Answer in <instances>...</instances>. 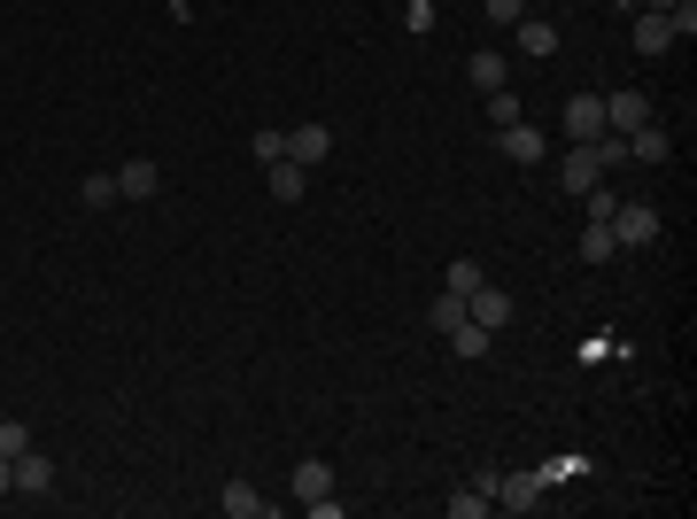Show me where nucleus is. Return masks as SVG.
Instances as JSON below:
<instances>
[{
    "label": "nucleus",
    "mask_w": 697,
    "mask_h": 519,
    "mask_svg": "<svg viewBox=\"0 0 697 519\" xmlns=\"http://www.w3.org/2000/svg\"><path fill=\"white\" fill-rule=\"evenodd\" d=\"M573 148H589V140H605V94H573L566 101V125H558Z\"/></svg>",
    "instance_id": "obj_1"
},
{
    "label": "nucleus",
    "mask_w": 697,
    "mask_h": 519,
    "mask_svg": "<svg viewBox=\"0 0 697 519\" xmlns=\"http://www.w3.org/2000/svg\"><path fill=\"white\" fill-rule=\"evenodd\" d=\"M636 125H651V94H644V86L605 94V133H636Z\"/></svg>",
    "instance_id": "obj_2"
},
{
    "label": "nucleus",
    "mask_w": 697,
    "mask_h": 519,
    "mask_svg": "<svg viewBox=\"0 0 697 519\" xmlns=\"http://www.w3.org/2000/svg\"><path fill=\"white\" fill-rule=\"evenodd\" d=\"M465 319H473V326H489V334H504V326H512V295H504L497 280H481V287L465 295Z\"/></svg>",
    "instance_id": "obj_3"
},
{
    "label": "nucleus",
    "mask_w": 697,
    "mask_h": 519,
    "mask_svg": "<svg viewBox=\"0 0 697 519\" xmlns=\"http://www.w3.org/2000/svg\"><path fill=\"white\" fill-rule=\"evenodd\" d=\"M497 148H504V164H520V172H534V164H542V156H550V140H542V125H504V133H497Z\"/></svg>",
    "instance_id": "obj_4"
},
{
    "label": "nucleus",
    "mask_w": 697,
    "mask_h": 519,
    "mask_svg": "<svg viewBox=\"0 0 697 519\" xmlns=\"http://www.w3.org/2000/svg\"><path fill=\"white\" fill-rule=\"evenodd\" d=\"M612 233H620L628 248H651V241H659V209H651V202H620V209H612Z\"/></svg>",
    "instance_id": "obj_5"
},
{
    "label": "nucleus",
    "mask_w": 697,
    "mask_h": 519,
    "mask_svg": "<svg viewBox=\"0 0 697 519\" xmlns=\"http://www.w3.org/2000/svg\"><path fill=\"white\" fill-rule=\"evenodd\" d=\"M287 156H295L303 172H318V164L334 156V125H295V133H287Z\"/></svg>",
    "instance_id": "obj_6"
},
{
    "label": "nucleus",
    "mask_w": 697,
    "mask_h": 519,
    "mask_svg": "<svg viewBox=\"0 0 697 519\" xmlns=\"http://www.w3.org/2000/svg\"><path fill=\"white\" fill-rule=\"evenodd\" d=\"M264 194H272V202H303V194H311V172H303L295 156H279V164H264Z\"/></svg>",
    "instance_id": "obj_7"
},
{
    "label": "nucleus",
    "mask_w": 697,
    "mask_h": 519,
    "mask_svg": "<svg viewBox=\"0 0 697 519\" xmlns=\"http://www.w3.org/2000/svg\"><path fill=\"white\" fill-rule=\"evenodd\" d=\"M558 186H566V194H589V186H605V164H597V148H573V156L558 164Z\"/></svg>",
    "instance_id": "obj_8"
},
{
    "label": "nucleus",
    "mask_w": 697,
    "mask_h": 519,
    "mask_svg": "<svg viewBox=\"0 0 697 519\" xmlns=\"http://www.w3.org/2000/svg\"><path fill=\"white\" fill-rule=\"evenodd\" d=\"M117 194H125V202H156V194H164V172H156L148 156H132V164L117 172Z\"/></svg>",
    "instance_id": "obj_9"
},
{
    "label": "nucleus",
    "mask_w": 697,
    "mask_h": 519,
    "mask_svg": "<svg viewBox=\"0 0 697 519\" xmlns=\"http://www.w3.org/2000/svg\"><path fill=\"white\" fill-rule=\"evenodd\" d=\"M636 55H675V23H667V8H644V16H636Z\"/></svg>",
    "instance_id": "obj_10"
},
{
    "label": "nucleus",
    "mask_w": 697,
    "mask_h": 519,
    "mask_svg": "<svg viewBox=\"0 0 697 519\" xmlns=\"http://www.w3.org/2000/svg\"><path fill=\"white\" fill-rule=\"evenodd\" d=\"M217 512H225V519H264L272 505L256 497V481H225V489H217Z\"/></svg>",
    "instance_id": "obj_11"
},
{
    "label": "nucleus",
    "mask_w": 697,
    "mask_h": 519,
    "mask_svg": "<svg viewBox=\"0 0 697 519\" xmlns=\"http://www.w3.org/2000/svg\"><path fill=\"white\" fill-rule=\"evenodd\" d=\"M620 140H628V164H667V156H675V140H667L659 125H636V133H620Z\"/></svg>",
    "instance_id": "obj_12"
},
{
    "label": "nucleus",
    "mask_w": 697,
    "mask_h": 519,
    "mask_svg": "<svg viewBox=\"0 0 697 519\" xmlns=\"http://www.w3.org/2000/svg\"><path fill=\"white\" fill-rule=\"evenodd\" d=\"M8 466H16V497H47V489H55V466H47L39 450H23V458H8Z\"/></svg>",
    "instance_id": "obj_13"
},
{
    "label": "nucleus",
    "mask_w": 697,
    "mask_h": 519,
    "mask_svg": "<svg viewBox=\"0 0 697 519\" xmlns=\"http://www.w3.org/2000/svg\"><path fill=\"white\" fill-rule=\"evenodd\" d=\"M512 31H520V55H534V62L558 55V23H550V16H520Z\"/></svg>",
    "instance_id": "obj_14"
},
{
    "label": "nucleus",
    "mask_w": 697,
    "mask_h": 519,
    "mask_svg": "<svg viewBox=\"0 0 697 519\" xmlns=\"http://www.w3.org/2000/svg\"><path fill=\"white\" fill-rule=\"evenodd\" d=\"M497 505H504V512H534V505H542V481H534V473H504V481H497Z\"/></svg>",
    "instance_id": "obj_15"
},
{
    "label": "nucleus",
    "mask_w": 697,
    "mask_h": 519,
    "mask_svg": "<svg viewBox=\"0 0 697 519\" xmlns=\"http://www.w3.org/2000/svg\"><path fill=\"white\" fill-rule=\"evenodd\" d=\"M465 78H473V86H481V94H497V86H504V78H512V62H504V55H497V47H481V55H465Z\"/></svg>",
    "instance_id": "obj_16"
},
{
    "label": "nucleus",
    "mask_w": 697,
    "mask_h": 519,
    "mask_svg": "<svg viewBox=\"0 0 697 519\" xmlns=\"http://www.w3.org/2000/svg\"><path fill=\"white\" fill-rule=\"evenodd\" d=\"M287 489H295V505H311V497H326V489H334V466H326V458H303Z\"/></svg>",
    "instance_id": "obj_17"
},
{
    "label": "nucleus",
    "mask_w": 697,
    "mask_h": 519,
    "mask_svg": "<svg viewBox=\"0 0 697 519\" xmlns=\"http://www.w3.org/2000/svg\"><path fill=\"white\" fill-rule=\"evenodd\" d=\"M573 256H581V264H605V256H620V233H612V225H581Z\"/></svg>",
    "instance_id": "obj_18"
},
{
    "label": "nucleus",
    "mask_w": 697,
    "mask_h": 519,
    "mask_svg": "<svg viewBox=\"0 0 697 519\" xmlns=\"http://www.w3.org/2000/svg\"><path fill=\"white\" fill-rule=\"evenodd\" d=\"M442 342H450L458 356H465V364H473V356H489V342H497V334H489V326H473V319H458V326H450Z\"/></svg>",
    "instance_id": "obj_19"
},
{
    "label": "nucleus",
    "mask_w": 697,
    "mask_h": 519,
    "mask_svg": "<svg viewBox=\"0 0 697 519\" xmlns=\"http://www.w3.org/2000/svg\"><path fill=\"white\" fill-rule=\"evenodd\" d=\"M78 202H86V209H109V202H117V172H86L78 178Z\"/></svg>",
    "instance_id": "obj_20"
},
{
    "label": "nucleus",
    "mask_w": 697,
    "mask_h": 519,
    "mask_svg": "<svg viewBox=\"0 0 697 519\" xmlns=\"http://www.w3.org/2000/svg\"><path fill=\"white\" fill-rule=\"evenodd\" d=\"M489 125H497V133H504V125H520V94H512V86H497V94H489Z\"/></svg>",
    "instance_id": "obj_21"
},
{
    "label": "nucleus",
    "mask_w": 697,
    "mask_h": 519,
    "mask_svg": "<svg viewBox=\"0 0 697 519\" xmlns=\"http://www.w3.org/2000/svg\"><path fill=\"white\" fill-rule=\"evenodd\" d=\"M581 209H589V225H612V209H620V194H612V186H589V194H581Z\"/></svg>",
    "instance_id": "obj_22"
},
{
    "label": "nucleus",
    "mask_w": 697,
    "mask_h": 519,
    "mask_svg": "<svg viewBox=\"0 0 697 519\" xmlns=\"http://www.w3.org/2000/svg\"><path fill=\"white\" fill-rule=\"evenodd\" d=\"M426 319H434V334H450V326H458V319H465V295H450V287H442V295H434V311H426Z\"/></svg>",
    "instance_id": "obj_23"
},
{
    "label": "nucleus",
    "mask_w": 697,
    "mask_h": 519,
    "mask_svg": "<svg viewBox=\"0 0 697 519\" xmlns=\"http://www.w3.org/2000/svg\"><path fill=\"white\" fill-rule=\"evenodd\" d=\"M489 505H497L489 489H458V497H450V519H481Z\"/></svg>",
    "instance_id": "obj_24"
},
{
    "label": "nucleus",
    "mask_w": 697,
    "mask_h": 519,
    "mask_svg": "<svg viewBox=\"0 0 697 519\" xmlns=\"http://www.w3.org/2000/svg\"><path fill=\"white\" fill-rule=\"evenodd\" d=\"M403 31L426 39V31H434V0H403Z\"/></svg>",
    "instance_id": "obj_25"
},
{
    "label": "nucleus",
    "mask_w": 697,
    "mask_h": 519,
    "mask_svg": "<svg viewBox=\"0 0 697 519\" xmlns=\"http://www.w3.org/2000/svg\"><path fill=\"white\" fill-rule=\"evenodd\" d=\"M31 450V427L23 419H0V458H23Z\"/></svg>",
    "instance_id": "obj_26"
},
{
    "label": "nucleus",
    "mask_w": 697,
    "mask_h": 519,
    "mask_svg": "<svg viewBox=\"0 0 697 519\" xmlns=\"http://www.w3.org/2000/svg\"><path fill=\"white\" fill-rule=\"evenodd\" d=\"M481 8H489V23H497V31H512V23L527 16V0H481Z\"/></svg>",
    "instance_id": "obj_27"
},
{
    "label": "nucleus",
    "mask_w": 697,
    "mask_h": 519,
    "mask_svg": "<svg viewBox=\"0 0 697 519\" xmlns=\"http://www.w3.org/2000/svg\"><path fill=\"white\" fill-rule=\"evenodd\" d=\"M248 148H256V164H279V156H287V133H256Z\"/></svg>",
    "instance_id": "obj_28"
},
{
    "label": "nucleus",
    "mask_w": 697,
    "mask_h": 519,
    "mask_svg": "<svg viewBox=\"0 0 697 519\" xmlns=\"http://www.w3.org/2000/svg\"><path fill=\"white\" fill-rule=\"evenodd\" d=\"M481 280H489V272H481V264H450V295H473V287H481Z\"/></svg>",
    "instance_id": "obj_29"
},
{
    "label": "nucleus",
    "mask_w": 697,
    "mask_h": 519,
    "mask_svg": "<svg viewBox=\"0 0 697 519\" xmlns=\"http://www.w3.org/2000/svg\"><path fill=\"white\" fill-rule=\"evenodd\" d=\"M0 497H16V466L8 458H0Z\"/></svg>",
    "instance_id": "obj_30"
},
{
    "label": "nucleus",
    "mask_w": 697,
    "mask_h": 519,
    "mask_svg": "<svg viewBox=\"0 0 697 519\" xmlns=\"http://www.w3.org/2000/svg\"><path fill=\"white\" fill-rule=\"evenodd\" d=\"M644 8H675V0H644Z\"/></svg>",
    "instance_id": "obj_31"
}]
</instances>
